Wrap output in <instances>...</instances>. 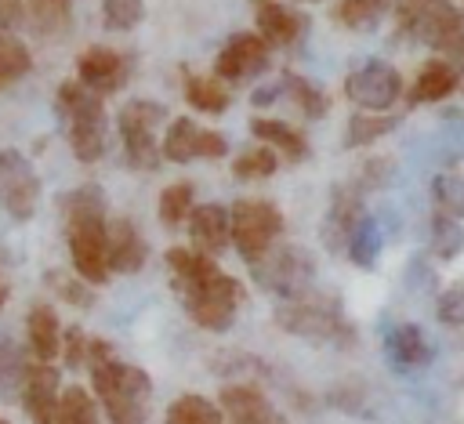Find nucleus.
<instances>
[{"label": "nucleus", "mask_w": 464, "mask_h": 424, "mask_svg": "<svg viewBox=\"0 0 464 424\" xmlns=\"http://www.w3.org/2000/svg\"><path fill=\"white\" fill-rule=\"evenodd\" d=\"M279 167V156L268 149V145H250L243 149L236 159H232V174L239 181H261V178H272Z\"/></svg>", "instance_id": "e433bc0d"}, {"label": "nucleus", "mask_w": 464, "mask_h": 424, "mask_svg": "<svg viewBox=\"0 0 464 424\" xmlns=\"http://www.w3.org/2000/svg\"><path fill=\"white\" fill-rule=\"evenodd\" d=\"M167 120V109L152 98H134L120 109L116 127H120V141H123V159L134 170H156L160 167V141L156 130Z\"/></svg>", "instance_id": "6e6552de"}, {"label": "nucleus", "mask_w": 464, "mask_h": 424, "mask_svg": "<svg viewBox=\"0 0 464 424\" xmlns=\"http://www.w3.org/2000/svg\"><path fill=\"white\" fill-rule=\"evenodd\" d=\"M188 239L192 250L218 257L221 250H228V207L221 203H199L188 210Z\"/></svg>", "instance_id": "412c9836"}, {"label": "nucleus", "mask_w": 464, "mask_h": 424, "mask_svg": "<svg viewBox=\"0 0 464 424\" xmlns=\"http://www.w3.org/2000/svg\"><path fill=\"white\" fill-rule=\"evenodd\" d=\"M40 203V178L18 149H0V207L14 221H29Z\"/></svg>", "instance_id": "9d476101"}, {"label": "nucleus", "mask_w": 464, "mask_h": 424, "mask_svg": "<svg viewBox=\"0 0 464 424\" xmlns=\"http://www.w3.org/2000/svg\"><path fill=\"white\" fill-rule=\"evenodd\" d=\"M435 315L442 326H464V279L446 286L435 301Z\"/></svg>", "instance_id": "a19ab883"}, {"label": "nucleus", "mask_w": 464, "mask_h": 424, "mask_svg": "<svg viewBox=\"0 0 464 424\" xmlns=\"http://www.w3.org/2000/svg\"><path fill=\"white\" fill-rule=\"evenodd\" d=\"M192 207H196V188H192L188 181H174V185H167V188L160 192L156 214H160V221H163L167 228H178V225L188 217Z\"/></svg>", "instance_id": "c9c22d12"}, {"label": "nucleus", "mask_w": 464, "mask_h": 424, "mask_svg": "<svg viewBox=\"0 0 464 424\" xmlns=\"http://www.w3.org/2000/svg\"><path fill=\"white\" fill-rule=\"evenodd\" d=\"M344 254H348V261L359 265V268H373V265H377V257H381V225H377V217L362 214V217L355 221V228H352L348 239H344Z\"/></svg>", "instance_id": "bb28decb"}, {"label": "nucleus", "mask_w": 464, "mask_h": 424, "mask_svg": "<svg viewBox=\"0 0 464 424\" xmlns=\"http://www.w3.org/2000/svg\"><path fill=\"white\" fill-rule=\"evenodd\" d=\"M344 98L362 112H388L402 98V76L395 65L370 58L344 76Z\"/></svg>", "instance_id": "1a4fd4ad"}, {"label": "nucleus", "mask_w": 464, "mask_h": 424, "mask_svg": "<svg viewBox=\"0 0 464 424\" xmlns=\"http://www.w3.org/2000/svg\"><path fill=\"white\" fill-rule=\"evenodd\" d=\"M362 196H366V188L359 181H344V185H337L330 192V207H326V217H323V243H326L330 254H344L348 232L366 214L362 210Z\"/></svg>", "instance_id": "4468645a"}, {"label": "nucleus", "mask_w": 464, "mask_h": 424, "mask_svg": "<svg viewBox=\"0 0 464 424\" xmlns=\"http://www.w3.org/2000/svg\"><path fill=\"white\" fill-rule=\"evenodd\" d=\"M268 69V43L257 33H236L214 58V76L221 83H243Z\"/></svg>", "instance_id": "f8f14e48"}, {"label": "nucleus", "mask_w": 464, "mask_h": 424, "mask_svg": "<svg viewBox=\"0 0 464 424\" xmlns=\"http://www.w3.org/2000/svg\"><path fill=\"white\" fill-rule=\"evenodd\" d=\"M384 355L395 370H424L435 359V348L417 323H395L384 333Z\"/></svg>", "instance_id": "aec40b11"}, {"label": "nucleus", "mask_w": 464, "mask_h": 424, "mask_svg": "<svg viewBox=\"0 0 464 424\" xmlns=\"http://www.w3.org/2000/svg\"><path fill=\"white\" fill-rule=\"evenodd\" d=\"M406 36H410V40H420V43H428L431 51L442 54L453 40L464 36V7H457V4H450V0H431V4L417 14V22L410 25Z\"/></svg>", "instance_id": "f3484780"}, {"label": "nucleus", "mask_w": 464, "mask_h": 424, "mask_svg": "<svg viewBox=\"0 0 464 424\" xmlns=\"http://www.w3.org/2000/svg\"><path fill=\"white\" fill-rule=\"evenodd\" d=\"M442 54H446V62H453V65L460 69V65H464V36H460V40H453V43H450Z\"/></svg>", "instance_id": "49530a36"}, {"label": "nucleus", "mask_w": 464, "mask_h": 424, "mask_svg": "<svg viewBox=\"0 0 464 424\" xmlns=\"http://www.w3.org/2000/svg\"><path fill=\"white\" fill-rule=\"evenodd\" d=\"M428 4H431V0H399V7H395V36H399V40H406L410 25L417 22V14H420Z\"/></svg>", "instance_id": "37998d69"}, {"label": "nucleus", "mask_w": 464, "mask_h": 424, "mask_svg": "<svg viewBox=\"0 0 464 424\" xmlns=\"http://www.w3.org/2000/svg\"><path fill=\"white\" fill-rule=\"evenodd\" d=\"M279 87H283V94H290V101H294L308 120H323V116L330 112V98H326V91L315 87L312 80H304L301 72L286 69L283 80H279Z\"/></svg>", "instance_id": "cd10ccee"}, {"label": "nucleus", "mask_w": 464, "mask_h": 424, "mask_svg": "<svg viewBox=\"0 0 464 424\" xmlns=\"http://www.w3.org/2000/svg\"><path fill=\"white\" fill-rule=\"evenodd\" d=\"M47 286L65 301V304H72V308H91L94 304V294H91V283H83L80 275L72 279L69 272H62V268H51L47 275Z\"/></svg>", "instance_id": "ea45409f"}, {"label": "nucleus", "mask_w": 464, "mask_h": 424, "mask_svg": "<svg viewBox=\"0 0 464 424\" xmlns=\"http://www.w3.org/2000/svg\"><path fill=\"white\" fill-rule=\"evenodd\" d=\"M54 424H102L98 402L87 388L72 384L58 395V410H54Z\"/></svg>", "instance_id": "7c9ffc66"}, {"label": "nucleus", "mask_w": 464, "mask_h": 424, "mask_svg": "<svg viewBox=\"0 0 464 424\" xmlns=\"http://www.w3.org/2000/svg\"><path fill=\"white\" fill-rule=\"evenodd\" d=\"M163 424H225L218 402H210L207 395H196V391H185L178 395L167 413H163Z\"/></svg>", "instance_id": "c85d7f7f"}, {"label": "nucleus", "mask_w": 464, "mask_h": 424, "mask_svg": "<svg viewBox=\"0 0 464 424\" xmlns=\"http://www.w3.org/2000/svg\"><path fill=\"white\" fill-rule=\"evenodd\" d=\"M0 424H11V420H4V417H0Z\"/></svg>", "instance_id": "09e8293b"}, {"label": "nucleus", "mask_w": 464, "mask_h": 424, "mask_svg": "<svg viewBox=\"0 0 464 424\" xmlns=\"http://www.w3.org/2000/svg\"><path fill=\"white\" fill-rule=\"evenodd\" d=\"M431 203L439 214H450V217H464V178L446 170V174H435L431 178Z\"/></svg>", "instance_id": "4c0bfd02"}, {"label": "nucleus", "mask_w": 464, "mask_h": 424, "mask_svg": "<svg viewBox=\"0 0 464 424\" xmlns=\"http://www.w3.org/2000/svg\"><path fill=\"white\" fill-rule=\"evenodd\" d=\"M453 91H460V69L446 58H431L413 76L406 91V105H435V101H446Z\"/></svg>", "instance_id": "4be33fe9"}, {"label": "nucleus", "mask_w": 464, "mask_h": 424, "mask_svg": "<svg viewBox=\"0 0 464 424\" xmlns=\"http://www.w3.org/2000/svg\"><path fill=\"white\" fill-rule=\"evenodd\" d=\"M58 395H62V377H58V366L51 362H29L25 370V381H22V406L29 413L33 424H54V410H58Z\"/></svg>", "instance_id": "dca6fc26"}, {"label": "nucleus", "mask_w": 464, "mask_h": 424, "mask_svg": "<svg viewBox=\"0 0 464 424\" xmlns=\"http://www.w3.org/2000/svg\"><path fill=\"white\" fill-rule=\"evenodd\" d=\"M388 7H392V0H337L334 18L352 33H370Z\"/></svg>", "instance_id": "2f4dec72"}, {"label": "nucleus", "mask_w": 464, "mask_h": 424, "mask_svg": "<svg viewBox=\"0 0 464 424\" xmlns=\"http://www.w3.org/2000/svg\"><path fill=\"white\" fill-rule=\"evenodd\" d=\"M54 112L65 127V141L72 149V156L80 163H94L105 156V105L102 94H94L91 87H83L80 80H65L58 83L54 94Z\"/></svg>", "instance_id": "39448f33"}, {"label": "nucleus", "mask_w": 464, "mask_h": 424, "mask_svg": "<svg viewBox=\"0 0 464 424\" xmlns=\"http://www.w3.org/2000/svg\"><path fill=\"white\" fill-rule=\"evenodd\" d=\"M25 370H29L25 352H22L7 333H0V402H11V399L22 391Z\"/></svg>", "instance_id": "c756f323"}, {"label": "nucleus", "mask_w": 464, "mask_h": 424, "mask_svg": "<svg viewBox=\"0 0 464 424\" xmlns=\"http://www.w3.org/2000/svg\"><path fill=\"white\" fill-rule=\"evenodd\" d=\"M167 272L170 290L181 297L188 319L203 330H228L246 301V290L236 275L221 272L214 257L192 250V246H170L167 250Z\"/></svg>", "instance_id": "f257e3e1"}, {"label": "nucleus", "mask_w": 464, "mask_h": 424, "mask_svg": "<svg viewBox=\"0 0 464 424\" xmlns=\"http://www.w3.org/2000/svg\"><path fill=\"white\" fill-rule=\"evenodd\" d=\"M25 18L22 0H0V29H14Z\"/></svg>", "instance_id": "c03bdc74"}, {"label": "nucleus", "mask_w": 464, "mask_h": 424, "mask_svg": "<svg viewBox=\"0 0 464 424\" xmlns=\"http://www.w3.org/2000/svg\"><path fill=\"white\" fill-rule=\"evenodd\" d=\"M218 410L225 424H286L283 413L272 406V399L257 384H228L221 388Z\"/></svg>", "instance_id": "a211bd4d"}, {"label": "nucleus", "mask_w": 464, "mask_h": 424, "mask_svg": "<svg viewBox=\"0 0 464 424\" xmlns=\"http://www.w3.org/2000/svg\"><path fill=\"white\" fill-rule=\"evenodd\" d=\"M250 272L261 283V290H268L279 301H290V297L304 294L308 286H315V261L297 243H272L250 265Z\"/></svg>", "instance_id": "0eeeda50"}, {"label": "nucleus", "mask_w": 464, "mask_h": 424, "mask_svg": "<svg viewBox=\"0 0 464 424\" xmlns=\"http://www.w3.org/2000/svg\"><path fill=\"white\" fill-rule=\"evenodd\" d=\"M29 69H33L29 47H25L14 33L0 29V91H7V87H11L14 80H22Z\"/></svg>", "instance_id": "473e14b6"}, {"label": "nucleus", "mask_w": 464, "mask_h": 424, "mask_svg": "<svg viewBox=\"0 0 464 424\" xmlns=\"http://www.w3.org/2000/svg\"><path fill=\"white\" fill-rule=\"evenodd\" d=\"M7 304V283H4V275H0V308Z\"/></svg>", "instance_id": "de8ad7c7"}, {"label": "nucleus", "mask_w": 464, "mask_h": 424, "mask_svg": "<svg viewBox=\"0 0 464 424\" xmlns=\"http://www.w3.org/2000/svg\"><path fill=\"white\" fill-rule=\"evenodd\" d=\"M76 80L83 87H91L94 94H116L127 80H130V58L123 51H112V47H87L80 58H76Z\"/></svg>", "instance_id": "ddd939ff"}, {"label": "nucleus", "mask_w": 464, "mask_h": 424, "mask_svg": "<svg viewBox=\"0 0 464 424\" xmlns=\"http://www.w3.org/2000/svg\"><path fill=\"white\" fill-rule=\"evenodd\" d=\"M228 152V141L221 130L214 127H199L192 116H178L163 141H160V156L170 163H192V159H221Z\"/></svg>", "instance_id": "9b49d317"}, {"label": "nucleus", "mask_w": 464, "mask_h": 424, "mask_svg": "<svg viewBox=\"0 0 464 424\" xmlns=\"http://www.w3.org/2000/svg\"><path fill=\"white\" fill-rule=\"evenodd\" d=\"M283 225V210L272 199H236L228 207V243L246 265H254L272 243H279Z\"/></svg>", "instance_id": "423d86ee"}, {"label": "nucleus", "mask_w": 464, "mask_h": 424, "mask_svg": "<svg viewBox=\"0 0 464 424\" xmlns=\"http://www.w3.org/2000/svg\"><path fill=\"white\" fill-rule=\"evenodd\" d=\"M181 91H185V101L196 112H207V116H218L232 105V94L218 76H199V72L181 69Z\"/></svg>", "instance_id": "393cba45"}, {"label": "nucleus", "mask_w": 464, "mask_h": 424, "mask_svg": "<svg viewBox=\"0 0 464 424\" xmlns=\"http://www.w3.org/2000/svg\"><path fill=\"white\" fill-rule=\"evenodd\" d=\"M428 232H431V254H435L439 261H453V257L464 250V228H460L457 217L431 210V225H428Z\"/></svg>", "instance_id": "f704fd0d"}, {"label": "nucleus", "mask_w": 464, "mask_h": 424, "mask_svg": "<svg viewBox=\"0 0 464 424\" xmlns=\"http://www.w3.org/2000/svg\"><path fill=\"white\" fill-rule=\"evenodd\" d=\"M399 127V120L395 116H370V112H355L352 120H348V127H344V145L348 149H362V145H373L377 138H384V134H392Z\"/></svg>", "instance_id": "72a5a7b5"}, {"label": "nucleus", "mask_w": 464, "mask_h": 424, "mask_svg": "<svg viewBox=\"0 0 464 424\" xmlns=\"http://www.w3.org/2000/svg\"><path fill=\"white\" fill-rule=\"evenodd\" d=\"M25 337L36 362H54L62 352V323L51 304H33L25 315Z\"/></svg>", "instance_id": "b1692460"}, {"label": "nucleus", "mask_w": 464, "mask_h": 424, "mask_svg": "<svg viewBox=\"0 0 464 424\" xmlns=\"http://www.w3.org/2000/svg\"><path fill=\"white\" fill-rule=\"evenodd\" d=\"M276 323L286 333L304 337L312 344H337V348L355 344V323L344 315L341 297L334 290H323V286H308L304 294L279 301Z\"/></svg>", "instance_id": "20e7f679"}, {"label": "nucleus", "mask_w": 464, "mask_h": 424, "mask_svg": "<svg viewBox=\"0 0 464 424\" xmlns=\"http://www.w3.org/2000/svg\"><path fill=\"white\" fill-rule=\"evenodd\" d=\"M62 214H65V243H69V261L76 268V275L91 286L109 283V261H105V192L102 185L87 181L80 188H72L62 199Z\"/></svg>", "instance_id": "7ed1b4c3"}, {"label": "nucleus", "mask_w": 464, "mask_h": 424, "mask_svg": "<svg viewBox=\"0 0 464 424\" xmlns=\"http://www.w3.org/2000/svg\"><path fill=\"white\" fill-rule=\"evenodd\" d=\"M83 370H91V388H94V402L102 406L109 424H145L149 420V402H152V377L120 359L116 348L102 337L87 341V362Z\"/></svg>", "instance_id": "f03ea898"}, {"label": "nucleus", "mask_w": 464, "mask_h": 424, "mask_svg": "<svg viewBox=\"0 0 464 424\" xmlns=\"http://www.w3.org/2000/svg\"><path fill=\"white\" fill-rule=\"evenodd\" d=\"M250 11L257 36L268 47H294L308 29V18L297 7H286L283 0H250Z\"/></svg>", "instance_id": "2eb2a0df"}, {"label": "nucleus", "mask_w": 464, "mask_h": 424, "mask_svg": "<svg viewBox=\"0 0 464 424\" xmlns=\"http://www.w3.org/2000/svg\"><path fill=\"white\" fill-rule=\"evenodd\" d=\"M22 11L40 36H62L72 25V0H25Z\"/></svg>", "instance_id": "a878e982"}, {"label": "nucleus", "mask_w": 464, "mask_h": 424, "mask_svg": "<svg viewBox=\"0 0 464 424\" xmlns=\"http://www.w3.org/2000/svg\"><path fill=\"white\" fill-rule=\"evenodd\" d=\"M87 333L80 330V326H69V330H62V352L58 355H65V362L72 366V370H80L83 362H87Z\"/></svg>", "instance_id": "79ce46f5"}, {"label": "nucleus", "mask_w": 464, "mask_h": 424, "mask_svg": "<svg viewBox=\"0 0 464 424\" xmlns=\"http://www.w3.org/2000/svg\"><path fill=\"white\" fill-rule=\"evenodd\" d=\"M279 94H283V87H265V91L257 87V91L250 94V105H254V109H261V105H272Z\"/></svg>", "instance_id": "a18cd8bd"}, {"label": "nucleus", "mask_w": 464, "mask_h": 424, "mask_svg": "<svg viewBox=\"0 0 464 424\" xmlns=\"http://www.w3.org/2000/svg\"><path fill=\"white\" fill-rule=\"evenodd\" d=\"M98 4H102V22L112 33H127L145 18V0H98Z\"/></svg>", "instance_id": "58836bf2"}, {"label": "nucleus", "mask_w": 464, "mask_h": 424, "mask_svg": "<svg viewBox=\"0 0 464 424\" xmlns=\"http://www.w3.org/2000/svg\"><path fill=\"white\" fill-rule=\"evenodd\" d=\"M145 257H149V243L138 232V225L130 217H112L105 225V261H109V272L130 275V272H138L145 265Z\"/></svg>", "instance_id": "6ab92c4d"}, {"label": "nucleus", "mask_w": 464, "mask_h": 424, "mask_svg": "<svg viewBox=\"0 0 464 424\" xmlns=\"http://www.w3.org/2000/svg\"><path fill=\"white\" fill-rule=\"evenodd\" d=\"M250 134L257 138V145H268L276 156H283V159H290V163H301V159H308V152H312L308 138H304L297 127H290V123H283V120H276V116H254V120H250Z\"/></svg>", "instance_id": "5701e85b"}]
</instances>
